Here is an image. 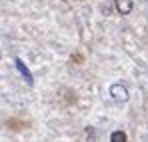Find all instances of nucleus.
Listing matches in <instances>:
<instances>
[{
	"mask_svg": "<svg viewBox=\"0 0 148 142\" xmlns=\"http://www.w3.org/2000/svg\"><path fill=\"white\" fill-rule=\"evenodd\" d=\"M114 4H116V10L122 16H128L132 12V8H134V2L132 0H114Z\"/></svg>",
	"mask_w": 148,
	"mask_h": 142,
	"instance_id": "1",
	"label": "nucleus"
},
{
	"mask_svg": "<svg viewBox=\"0 0 148 142\" xmlns=\"http://www.w3.org/2000/svg\"><path fill=\"white\" fill-rule=\"evenodd\" d=\"M110 92H112V96H114L116 100H128V92H126V88L120 86V84H112Z\"/></svg>",
	"mask_w": 148,
	"mask_h": 142,
	"instance_id": "2",
	"label": "nucleus"
},
{
	"mask_svg": "<svg viewBox=\"0 0 148 142\" xmlns=\"http://www.w3.org/2000/svg\"><path fill=\"white\" fill-rule=\"evenodd\" d=\"M6 126L10 130H22V128L28 126V122L26 120H20V118H10V120H6Z\"/></svg>",
	"mask_w": 148,
	"mask_h": 142,
	"instance_id": "3",
	"label": "nucleus"
},
{
	"mask_svg": "<svg viewBox=\"0 0 148 142\" xmlns=\"http://www.w3.org/2000/svg\"><path fill=\"white\" fill-rule=\"evenodd\" d=\"M110 142H126V132H122V130H116V132H112V136H110Z\"/></svg>",
	"mask_w": 148,
	"mask_h": 142,
	"instance_id": "4",
	"label": "nucleus"
},
{
	"mask_svg": "<svg viewBox=\"0 0 148 142\" xmlns=\"http://www.w3.org/2000/svg\"><path fill=\"white\" fill-rule=\"evenodd\" d=\"M16 64H18V70H20V72H22V74L26 76V80H28V84H32V76H30V72L26 70V66L22 64V60H20V58H16Z\"/></svg>",
	"mask_w": 148,
	"mask_h": 142,
	"instance_id": "5",
	"label": "nucleus"
},
{
	"mask_svg": "<svg viewBox=\"0 0 148 142\" xmlns=\"http://www.w3.org/2000/svg\"><path fill=\"white\" fill-rule=\"evenodd\" d=\"M70 62L82 64V62H84V56H82V54H74V56H70Z\"/></svg>",
	"mask_w": 148,
	"mask_h": 142,
	"instance_id": "6",
	"label": "nucleus"
}]
</instances>
